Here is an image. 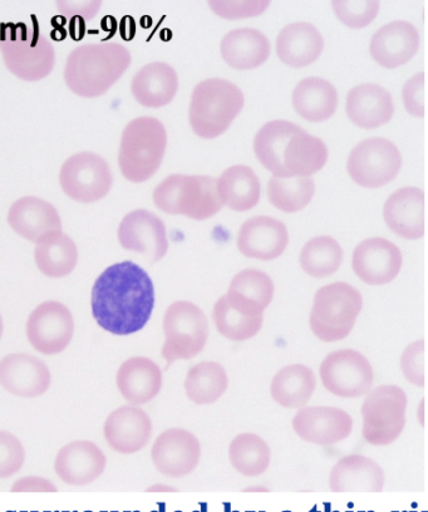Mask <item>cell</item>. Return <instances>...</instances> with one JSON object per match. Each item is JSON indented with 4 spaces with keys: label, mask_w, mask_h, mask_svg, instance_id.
<instances>
[{
    "label": "cell",
    "mask_w": 428,
    "mask_h": 512,
    "mask_svg": "<svg viewBox=\"0 0 428 512\" xmlns=\"http://www.w3.org/2000/svg\"><path fill=\"white\" fill-rule=\"evenodd\" d=\"M155 305L150 275L132 262L108 267L92 288V314L98 326L116 336L140 332Z\"/></svg>",
    "instance_id": "1"
},
{
    "label": "cell",
    "mask_w": 428,
    "mask_h": 512,
    "mask_svg": "<svg viewBox=\"0 0 428 512\" xmlns=\"http://www.w3.org/2000/svg\"><path fill=\"white\" fill-rule=\"evenodd\" d=\"M130 64L131 53L120 43L85 44L68 56L65 80L77 96L96 98L105 95Z\"/></svg>",
    "instance_id": "2"
},
{
    "label": "cell",
    "mask_w": 428,
    "mask_h": 512,
    "mask_svg": "<svg viewBox=\"0 0 428 512\" xmlns=\"http://www.w3.org/2000/svg\"><path fill=\"white\" fill-rule=\"evenodd\" d=\"M0 52L14 76L34 82L51 75L56 52L38 26L27 23L4 24L0 32Z\"/></svg>",
    "instance_id": "3"
},
{
    "label": "cell",
    "mask_w": 428,
    "mask_h": 512,
    "mask_svg": "<svg viewBox=\"0 0 428 512\" xmlns=\"http://www.w3.org/2000/svg\"><path fill=\"white\" fill-rule=\"evenodd\" d=\"M244 107L238 86L221 78H210L195 87L190 103V125L196 135L213 140L228 131Z\"/></svg>",
    "instance_id": "4"
},
{
    "label": "cell",
    "mask_w": 428,
    "mask_h": 512,
    "mask_svg": "<svg viewBox=\"0 0 428 512\" xmlns=\"http://www.w3.org/2000/svg\"><path fill=\"white\" fill-rule=\"evenodd\" d=\"M167 146L166 128L152 117L132 120L122 134L118 165L125 179L140 184L160 169Z\"/></svg>",
    "instance_id": "5"
},
{
    "label": "cell",
    "mask_w": 428,
    "mask_h": 512,
    "mask_svg": "<svg viewBox=\"0 0 428 512\" xmlns=\"http://www.w3.org/2000/svg\"><path fill=\"white\" fill-rule=\"evenodd\" d=\"M154 203L166 214L194 220L213 218L223 209L216 180L210 176L171 175L156 187Z\"/></svg>",
    "instance_id": "6"
},
{
    "label": "cell",
    "mask_w": 428,
    "mask_h": 512,
    "mask_svg": "<svg viewBox=\"0 0 428 512\" xmlns=\"http://www.w3.org/2000/svg\"><path fill=\"white\" fill-rule=\"evenodd\" d=\"M363 307L361 293L347 283L318 290L311 312V328L323 342H338L351 334Z\"/></svg>",
    "instance_id": "7"
},
{
    "label": "cell",
    "mask_w": 428,
    "mask_h": 512,
    "mask_svg": "<svg viewBox=\"0 0 428 512\" xmlns=\"http://www.w3.org/2000/svg\"><path fill=\"white\" fill-rule=\"evenodd\" d=\"M164 333L162 357L169 368L172 363L194 358L203 351L209 337L208 319L198 305L181 300L167 308Z\"/></svg>",
    "instance_id": "8"
},
{
    "label": "cell",
    "mask_w": 428,
    "mask_h": 512,
    "mask_svg": "<svg viewBox=\"0 0 428 512\" xmlns=\"http://www.w3.org/2000/svg\"><path fill=\"white\" fill-rule=\"evenodd\" d=\"M407 396L397 386H381L367 393L362 406L363 437L373 446H388L406 425Z\"/></svg>",
    "instance_id": "9"
},
{
    "label": "cell",
    "mask_w": 428,
    "mask_h": 512,
    "mask_svg": "<svg viewBox=\"0 0 428 512\" xmlns=\"http://www.w3.org/2000/svg\"><path fill=\"white\" fill-rule=\"evenodd\" d=\"M402 166L400 150L381 137L358 144L348 157L347 170L352 180L367 189H378L396 179Z\"/></svg>",
    "instance_id": "10"
},
{
    "label": "cell",
    "mask_w": 428,
    "mask_h": 512,
    "mask_svg": "<svg viewBox=\"0 0 428 512\" xmlns=\"http://www.w3.org/2000/svg\"><path fill=\"white\" fill-rule=\"evenodd\" d=\"M59 184L68 198L91 204L105 198L110 192L113 177L110 166L102 156L80 152L63 164Z\"/></svg>",
    "instance_id": "11"
},
{
    "label": "cell",
    "mask_w": 428,
    "mask_h": 512,
    "mask_svg": "<svg viewBox=\"0 0 428 512\" xmlns=\"http://www.w3.org/2000/svg\"><path fill=\"white\" fill-rule=\"evenodd\" d=\"M323 386L341 398L367 395L373 384V368L362 353L354 349L328 354L321 366Z\"/></svg>",
    "instance_id": "12"
},
{
    "label": "cell",
    "mask_w": 428,
    "mask_h": 512,
    "mask_svg": "<svg viewBox=\"0 0 428 512\" xmlns=\"http://www.w3.org/2000/svg\"><path fill=\"white\" fill-rule=\"evenodd\" d=\"M75 333V320L70 309L62 303L49 302L38 305L29 315L27 337L39 353L52 356L68 347Z\"/></svg>",
    "instance_id": "13"
},
{
    "label": "cell",
    "mask_w": 428,
    "mask_h": 512,
    "mask_svg": "<svg viewBox=\"0 0 428 512\" xmlns=\"http://www.w3.org/2000/svg\"><path fill=\"white\" fill-rule=\"evenodd\" d=\"M152 462L162 475L180 479L199 466L201 447L198 438L182 428L161 433L151 451Z\"/></svg>",
    "instance_id": "14"
},
{
    "label": "cell",
    "mask_w": 428,
    "mask_h": 512,
    "mask_svg": "<svg viewBox=\"0 0 428 512\" xmlns=\"http://www.w3.org/2000/svg\"><path fill=\"white\" fill-rule=\"evenodd\" d=\"M118 240L122 248L144 254L151 263L160 262L169 250L164 221L147 210L125 216L118 228Z\"/></svg>",
    "instance_id": "15"
},
{
    "label": "cell",
    "mask_w": 428,
    "mask_h": 512,
    "mask_svg": "<svg viewBox=\"0 0 428 512\" xmlns=\"http://www.w3.org/2000/svg\"><path fill=\"white\" fill-rule=\"evenodd\" d=\"M293 428L303 441L329 446L351 436L353 420L339 408L302 407L294 417Z\"/></svg>",
    "instance_id": "16"
},
{
    "label": "cell",
    "mask_w": 428,
    "mask_h": 512,
    "mask_svg": "<svg viewBox=\"0 0 428 512\" xmlns=\"http://www.w3.org/2000/svg\"><path fill=\"white\" fill-rule=\"evenodd\" d=\"M352 267L357 277L366 284L391 283L401 272V250L383 238L364 240L354 249Z\"/></svg>",
    "instance_id": "17"
},
{
    "label": "cell",
    "mask_w": 428,
    "mask_h": 512,
    "mask_svg": "<svg viewBox=\"0 0 428 512\" xmlns=\"http://www.w3.org/2000/svg\"><path fill=\"white\" fill-rule=\"evenodd\" d=\"M0 386L14 396L39 397L51 386V372L31 354H9L0 361Z\"/></svg>",
    "instance_id": "18"
},
{
    "label": "cell",
    "mask_w": 428,
    "mask_h": 512,
    "mask_svg": "<svg viewBox=\"0 0 428 512\" xmlns=\"http://www.w3.org/2000/svg\"><path fill=\"white\" fill-rule=\"evenodd\" d=\"M288 244L287 226L268 216H255L245 221L239 230L238 248L248 258L265 262L277 259Z\"/></svg>",
    "instance_id": "19"
},
{
    "label": "cell",
    "mask_w": 428,
    "mask_h": 512,
    "mask_svg": "<svg viewBox=\"0 0 428 512\" xmlns=\"http://www.w3.org/2000/svg\"><path fill=\"white\" fill-rule=\"evenodd\" d=\"M106 469V457L96 443L76 441L58 452L54 470L71 486H86L98 479Z\"/></svg>",
    "instance_id": "20"
},
{
    "label": "cell",
    "mask_w": 428,
    "mask_h": 512,
    "mask_svg": "<svg viewBox=\"0 0 428 512\" xmlns=\"http://www.w3.org/2000/svg\"><path fill=\"white\" fill-rule=\"evenodd\" d=\"M152 435L149 415L139 407H120L108 416L105 437L108 445L120 454L131 455L146 447Z\"/></svg>",
    "instance_id": "21"
},
{
    "label": "cell",
    "mask_w": 428,
    "mask_h": 512,
    "mask_svg": "<svg viewBox=\"0 0 428 512\" xmlns=\"http://www.w3.org/2000/svg\"><path fill=\"white\" fill-rule=\"evenodd\" d=\"M420 48V34L411 23L395 21L386 24L372 37L371 56L380 66L392 70L411 61Z\"/></svg>",
    "instance_id": "22"
},
{
    "label": "cell",
    "mask_w": 428,
    "mask_h": 512,
    "mask_svg": "<svg viewBox=\"0 0 428 512\" xmlns=\"http://www.w3.org/2000/svg\"><path fill=\"white\" fill-rule=\"evenodd\" d=\"M388 228L403 239L417 240L425 235V194L418 187L393 192L383 208Z\"/></svg>",
    "instance_id": "23"
},
{
    "label": "cell",
    "mask_w": 428,
    "mask_h": 512,
    "mask_svg": "<svg viewBox=\"0 0 428 512\" xmlns=\"http://www.w3.org/2000/svg\"><path fill=\"white\" fill-rule=\"evenodd\" d=\"M8 224L19 236L36 244L44 236L62 231L57 209L36 196L17 200L9 209Z\"/></svg>",
    "instance_id": "24"
},
{
    "label": "cell",
    "mask_w": 428,
    "mask_h": 512,
    "mask_svg": "<svg viewBox=\"0 0 428 512\" xmlns=\"http://www.w3.org/2000/svg\"><path fill=\"white\" fill-rule=\"evenodd\" d=\"M346 111L354 125L373 130L391 121L395 106L391 93L378 85L352 88L347 96Z\"/></svg>",
    "instance_id": "25"
},
{
    "label": "cell",
    "mask_w": 428,
    "mask_h": 512,
    "mask_svg": "<svg viewBox=\"0 0 428 512\" xmlns=\"http://www.w3.org/2000/svg\"><path fill=\"white\" fill-rule=\"evenodd\" d=\"M225 297L231 307L238 310L240 314L260 317L272 303L273 280L260 270H243L231 280L229 292Z\"/></svg>",
    "instance_id": "26"
},
{
    "label": "cell",
    "mask_w": 428,
    "mask_h": 512,
    "mask_svg": "<svg viewBox=\"0 0 428 512\" xmlns=\"http://www.w3.org/2000/svg\"><path fill=\"white\" fill-rule=\"evenodd\" d=\"M117 387L131 405H145L161 391V369L149 358H131L118 369Z\"/></svg>",
    "instance_id": "27"
},
{
    "label": "cell",
    "mask_w": 428,
    "mask_h": 512,
    "mask_svg": "<svg viewBox=\"0 0 428 512\" xmlns=\"http://www.w3.org/2000/svg\"><path fill=\"white\" fill-rule=\"evenodd\" d=\"M323 47L321 32L305 22L289 24L280 31L277 38L280 61L293 68L311 66L321 57Z\"/></svg>",
    "instance_id": "28"
},
{
    "label": "cell",
    "mask_w": 428,
    "mask_h": 512,
    "mask_svg": "<svg viewBox=\"0 0 428 512\" xmlns=\"http://www.w3.org/2000/svg\"><path fill=\"white\" fill-rule=\"evenodd\" d=\"M332 492H382L385 472L377 462L364 456H348L334 465L329 476Z\"/></svg>",
    "instance_id": "29"
},
{
    "label": "cell",
    "mask_w": 428,
    "mask_h": 512,
    "mask_svg": "<svg viewBox=\"0 0 428 512\" xmlns=\"http://www.w3.org/2000/svg\"><path fill=\"white\" fill-rule=\"evenodd\" d=\"M179 90V77L164 62H154L142 67L131 83L132 95L140 105L159 108L169 105Z\"/></svg>",
    "instance_id": "30"
},
{
    "label": "cell",
    "mask_w": 428,
    "mask_h": 512,
    "mask_svg": "<svg viewBox=\"0 0 428 512\" xmlns=\"http://www.w3.org/2000/svg\"><path fill=\"white\" fill-rule=\"evenodd\" d=\"M327 160L326 144L318 137L307 134L302 128L290 137L284 147L279 177H311L326 166Z\"/></svg>",
    "instance_id": "31"
},
{
    "label": "cell",
    "mask_w": 428,
    "mask_h": 512,
    "mask_svg": "<svg viewBox=\"0 0 428 512\" xmlns=\"http://www.w3.org/2000/svg\"><path fill=\"white\" fill-rule=\"evenodd\" d=\"M220 51L231 68L248 71L268 61L270 43L257 29L241 28L226 34L221 41Z\"/></svg>",
    "instance_id": "32"
},
{
    "label": "cell",
    "mask_w": 428,
    "mask_h": 512,
    "mask_svg": "<svg viewBox=\"0 0 428 512\" xmlns=\"http://www.w3.org/2000/svg\"><path fill=\"white\" fill-rule=\"evenodd\" d=\"M292 102L295 112L304 120L324 122L337 110L338 93L331 82L309 77L294 88Z\"/></svg>",
    "instance_id": "33"
},
{
    "label": "cell",
    "mask_w": 428,
    "mask_h": 512,
    "mask_svg": "<svg viewBox=\"0 0 428 512\" xmlns=\"http://www.w3.org/2000/svg\"><path fill=\"white\" fill-rule=\"evenodd\" d=\"M218 194L223 206L244 213L252 210L260 200V181L248 166H231L216 181Z\"/></svg>",
    "instance_id": "34"
},
{
    "label": "cell",
    "mask_w": 428,
    "mask_h": 512,
    "mask_svg": "<svg viewBox=\"0 0 428 512\" xmlns=\"http://www.w3.org/2000/svg\"><path fill=\"white\" fill-rule=\"evenodd\" d=\"M317 379L311 368L293 364L280 369L273 378L272 397L284 408H302L316 391Z\"/></svg>",
    "instance_id": "35"
},
{
    "label": "cell",
    "mask_w": 428,
    "mask_h": 512,
    "mask_svg": "<svg viewBox=\"0 0 428 512\" xmlns=\"http://www.w3.org/2000/svg\"><path fill=\"white\" fill-rule=\"evenodd\" d=\"M34 258L38 269L46 277H67L77 265V246L70 236L56 231L38 241Z\"/></svg>",
    "instance_id": "36"
},
{
    "label": "cell",
    "mask_w": 428,
    "mask_h": 512,
    "mask_svg": "<svg viewBox=\"0 0 428 512\" xmlns=\"http://www.w3.org/2000/svg\"><path fill=\"white\" fill-rule=\"evenodd\" d=\"M228 374L221 364L203 362L190 369L185 379V392L196 405H213L228 390Z\"/></svg>",
    "instance_id": "37"
},
{
    "label": "cell",
    "mask_w": 428,
    "mask_h": 512,
    "mask_svg": "<svg viewBox=\"0 0 428 512\" xmlns=\"http://www.w3.org/2000/svg\"><path fill=\"white\" fill-rule=\"evenodd\" d=\"M302 130V127L289 121H272L260 128L254 140V151L260 164L272 172L273 176H280L282 154L290 137Z\"/></svg>",
    "instance_id": "38"
},
{
    "label": "cell",
    "mask_w": 428,
    "mask_h": 512,
    "mask_svg": "<svg viewBox=\"0 0 428 512\" xmlns=\"http://www.w3.org/2000/svg\"><path fill=\"white\" fill-rule=\"evenodd\" d=\"M316 184L309 176H273L268 185L270 204L283 213H298L311 203Z\"/></svg>",
    "instance_id": "39"
},
{
    "label": "cell",
    "mask_w": 428,
    "mask_h": 512,
    "mask_svg": "<svg viewBox=\"0 0 428 512\" xmlns=\"http://www.w3.org/2000/svg\"><path fill=\"white\" fill-rule=\"evenodd\" d=\"M231 465L247 477L263 475L270 465V448L262 437L243 433L235 437L229 447Z\"/></svg>",
    "instance_id": "40"
},
{
    "label": "cell",
    "mask_w": 428,
    "mask_h": 512,
    "mask_svg": "<svg viewBox=\"0 0 428 512\" xmlns=\"http://www.w3.org/2000/svg\"><path fill=\"white\" fill-rule=\"evenodd\" d=\"M300 265L313 278H327L338 272L343 262V250L331 236H317L303 246Z\"/></svg>",
    "instance_id": "41"
},
{
    "label": "cell",
    "mask_w": 428,
    "mask_h": 512,
    "mask_svg": "<svg viewBox=\"0 0 428 512\" xmlns=\"http://www.w3.org/2000/svg\"><path fill=\"white\" fill-rule=\"evenodd\" d=\"M213 319L221 336L234 342L247 341L257 336L263 326V315L248 317L240 314L231 307L225 295L216 302Z\"/></svg>",
    "instance_id": "42"
},
{
    "label": "cell",
    "mask_w": 428,
    "mask_h": 512,
    "mask_svg": "<svg viewBox=\"0 0 428 512\" xmlns=\"http://www.w3.org/2000/svg\"><path fill=\"white\" fill-rule=\"evenodd\" d=\"M332 6L339 21L353 29L367 27L380 12L377 0H334Z\"/></svg>",
    "instance_id": "43"
},
{
    "label": "cell",
    "mask_w": 428,
    "mask_h": 512,
    "mask_svg": "<svg viewBox=\"0 0 428 512\" xmlns=\"http://www.w3.org/2000/svg\"><path fill=\"white\" fill-rule=\"evenodd\" d=\"M26 452L12 433L0 431V479H8L22 469Z\"/></svg>",
    "instance_id": "44"
},
{
    "label": "cell",
    "mask_w": 428,
    "mask_h": 512,
    "mask_svg": "<svg viewBox=\"0 0 428 512\" xmlns=\"http://www.w3.org/2000/svg\"><path fill=\"white\" fill-rule=\"evenodd\" d=\"M209 6L215 14L225 19H244L260 16L267 11L270 2L267 0H252V2H225V0H211Z\"/></svg>",
    "instance_id": "45"
},
{
    "label": "cell",
    "mask_w": 428,
    "mask_h": 512,
    "mask_svg": "<svg viewBox=\"0 0 428 512\" xmlns=\"http://www.w3.org/2000/svg\"><path fill=\"white\" fill-rule=\"evenodd\" d=\"M401 368L408 382L417 387H425V341H417L405 349L401 358Z\"/></svg>",
    "instance_id": "46"
},
{
    "label": "cell",
    "mask_w": 428,
    "mask_h": 512,
    "mask_svg": "<svg viewBox=\"0 0 428 512\" xmlns=\"http://www.w3.org/2000/svg\"><path fill=\"white\" fill-rule=\"evenodd\" d=\"M402 98L408 113L415 117L425 116V73H418L406 82Z\"/></svg>",
    "instance_id": "47"
},
{
    "label": "cell",
    "mask_w": 428,
    "mask_h": 512,
    "mask_svg": "<svg viewBox=\"0 0 428 512\" xmlns=\"http://www.w3.org/2000/svg\"><path fill=\"white\" fill-rule=\"evenodd\" d=\"M12 492H57V487L51 481L42 477H24L12 487Z\"/></svg>",
    "instance_id": "48"
},
{
    "label": "cell",
    "mask_w": 428,
    "mask_h": 512,
    "mask_svg": "<svg viewBox=\"0 0 428 512\" xmlns=\"http://www.w3.org/2000/svg\"><path fill=\"white\" fill-rule=\"evenodd\" d=\"M149 492H157V491H164V492H169V491H175L174 489H171L170 486H165V485H155V486H152L151 489L147 490Z\"/></svg>",
    "instance_id": "49"
},
{
    "label": "cell",
    "mask_w": 428,
    "mask_h": 512,
    "mask_svg": "<svg viewBox=\"0 0 428 512\" xmlns=\"http://www.w3.org/2000/svg\"><path fill=\"white\" fill-rule=\"evenodd\" d=\"M2 334H3V320H2V317H0V338H2Z\"/></svg>",
    "instance_id": "50"
},
{
    "label": "cell",
    "mask_w": 428,
    "mask_h": 512,
    "mask_svg": "<svg viewBox=\"0 0 428 512\" xmlns=\"http://www.w3.org/2000/svg\"><path fill=\"white\" fill-rule=\"evenodd\" d=\"M421 411L422 412H421V417L420 418H421V423L423 425V401L421 402Z\"/></svg>",
    "instance_id": "51"
},
{
    "label": "cell",
    "mask_w": 428,
    "mask_h": 512,
    "mask_svg": "<svg viewBox=\"0 0 428 512\" xmlns=\"http://www.w3.org/2000/svg\"><path fill=\"white\" fill-rule=\"evenodd\" d=\"M245 491H249L250 492V491H267V490H265V489H254V490L253 489H248V490H245Z\"/></svg>",
    "instance_id": "52"
}]
</instances>
